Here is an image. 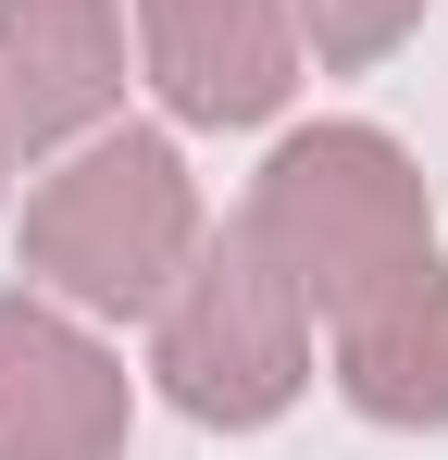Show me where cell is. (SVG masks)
Segmentation results:
<instances>
[{
	"instance_id": "1",
	"label": "cell",
	"mask_w": 448,
	"mask_h": 460,
	"mask_svg": "<svg viewBox=\"0 0 448 460\" xmlns=\"http://www.w3.org/2000/svg\"><path fill=\"white\" fill-rule=\"evenodd\" d=\"M200 187L162 125H87L25 187V274L63 311H162V287L200 261Z\"/></svg>"
},
{
	"instance_id": "2",
	"label": "cell",
	"mask_w": 448,
	"mask_h": 460,
	"mask_svg": "<svg viewBox=\"0 0 448 460\" xmlns=\"http://www.w3.org/2000/svg\"><path fill=\"white\" fill-rule=\"evenodd\" d=\"M237 225L287 261L311 323H336L349 299H373L386 274H411L436 249V199H424V174H411V150L386 125H299L287 150L262 162Z\"/></svg>"
},
{
	"instance_id": "3",
	"label": "cell",
	"mask_w": 448,
	"mask_h": 460,
	"mask_svg": "<svg viewBox=\"0 0 448 460\" xmlns=\"http://www.w3.org/2000/svg\"><path fill=\"white\" fill-rule=\"evenodd\" d=\"M149 374H162V398H175L187 423H212V436H249V423L299 411V385H311V299L287 287V261L249 225L200 236V261L162 287V311H149Z\"/></svg>"
},
{
	"instance_id": "4",
	"label": "cell",
	"mask_w": 448,
	"mask_h": 460,
	"mask_svg": "<svg viewBox=\"0 0 448 460\" xmlns=\"http://www.w3.org/2000/svg\"><path fill=\"white\" fill-rule=\"evenodd\" d=\"M138 385L63 299H0V460H125Z\"/></svg>"
},
{
	"instance_id": "5",
	"label": "cell",
	"mask_w": 448,
	"mask_h": 460,
	"mask_svg": "<svg viewBox=\"0 0 448 460\" xmlns=\"http://www.w3.org/2000/svg\"><path fill=\"white\" fill-rule=\"evenodd\" d=\"M138 50L175 125H262L299 87V0H138Z\"/></svg>"
},
{
	"instance_id": "6",
	"label": "cell",
	"mask_w": 448,
	"mask_h": 460,
	"mask_svg": "<svg viewBox=\"0 0 448 460\" xmlns=\"http://www.w3.org/2000/svg\"><path fill=\"white\" fill-rule=\"evenodd\" d=\"M336 398L386 423V436H436L448 423V261L424 249L411 274H386L373 299H349L336 323Z\"/></svg>"
},
{
	"instance_id": "7",
	"label": "cell",
	"mask_w": 448,
	"mask_h": 460,
	"mask_svg": "<svg viewBox=\"0 0 448 460\" xmlns=\"http://www.w3.org/2000/svg\"><path fill=\"white\" fill-rule=\"evenodd\" d=\"M0 100L25 150H63L125 100V13L112 0H0Z\"/></svg>"
},
{
	"instance_id": "8",
	"label": "cell",
	"mask_w": 448,
	"mask_h": 460,
	"mask_svg": "<svg viewBox=\"0 0 448 460\" xmlns=\"http://www.w3.org/2000/svg\"><path fill=\"white\" fill-rule=\"evenodd\" d=\"M411 25H424V0H299V50H311L324 75H362V63H386Z\"/></svg>"
},
{
	"instance_id": "9",
	"label": "cell",
	"mask_w": 448,
	"mask_h": 460,
	"mask_svg": "<svg viewBox=\"0 0 448 460\" xmlns=\"http://www.w3.org/2000/svg\"><path fill=\"white\" fill-rule=\"evenodd\" d=\"M13 150H25V137H13V100H0V199H13Z\"/></svg>"
}]
</instances>
